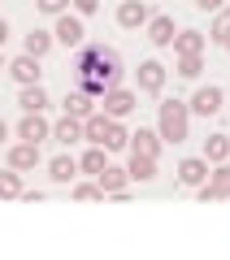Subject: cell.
I'll list each match as a JSON object with an SVG mask.
<instances>
[{
	"label": "cell",
	"mask_w": 230,
	"mask_h": 260,
	"mask_svg": "<svg viewBox=\"0 0 230 260\" xmlns=\"http://www.w3.org/2000/svg\"><path fill=\"white\" fill-rule=\"evenodd\" d=\"M52 39L56 44H65V48H74V52H78V48L87 44V26H83V18H78V13H56V26H52Z\"/></svg>",
	"instance_id": "obj_3"
},
{
	"label": "cell",
	"mask_w": 230,
	"mask_h": 260,
	"mask_svg": "<svg viewBox=\"0 0 230 260\" xmlns=\"http://www.w3.org/2000/svg\"><path fill=\"white\" fill-rule=\"evenodd\" d=\"M204 160H209V165L230 160V135H209V139H204Z\"/></svg>",
	"instance_id": "obj_24"
},
{
	"label": "cell",
	"mask_w": 230,
	"mask_h": 260,
	"mask_svg": "<svg viewBox=\"0 0 230 260\" xmlns=\"http://www.w3.org/2000/svg\"><path fill=\"white\" fill-rule=\"evenodd\" d=\"M52 44H56V39H52V30H31V35H26V56H39V61H44V56L48 52H52Z\"/></svg>",
	"instance_id": "obj_25"
},
{
	"label": "cell",
	"mask_w": 230,
	"mask_h": 260,
	"mask_svg": "<svg viewBox=\"0 0 230 260\" xmlns=\"http://www.w3.org/2000/svg\"><path fill=\"white\" fill-rule=\"evenodd\" d=\"M221 48H226V52H230V39H226V44H221Z\"/></svg>",
	"instance_id": "obj_37"
},
{
	"label": "cell",
	"mask_w": 230,
	"mask_h": 260,
	"mask_svg": "<svg viewBox=\"0 0 230 260\" xmlns=\"http://www.w3.org/2000/svg\"><path fill=\"white\" fill-rule=\"evenodd\" d=\"M35 9H39V13H48V18H56V13L70 9V0H35Z\"/></svg>",
	"instance_id": "obj_31"
},
{
	"label": "cell",
	"mask_w": 230,
	"mask_h": 260,
	"mask_svg": "<svg viewBox=\"0 0 230 260\" xmlns=\"http://www.w3.org/2000/svg\"><path fill=\"white\" fill-rule=\"evenodd\" d=\"M18 139H22V143H44V139H52V121H48L44 113H22Z\"/></svg>",
	"instance_id": "obj_8"
},
{
	"label": "cell",
	"mask_w": 230,
	"mask_h": 260,
	"mask_svg": "<svg viewBox=\"0 0 230 260\" xmlns=\"http://www.w3.org/2000/svg\"><path fill=\"white\" fill-rule=\"evenodd\" d=\"M5 160H9V169H18V174H26V169H35L39 165V160H44V156H39V143H13V148H9V156H5Z\"/></svg>",
	"instance_id": "obj_11"
},
{
	"label": "cell",
	"mask_w": 230,
	"mask_h": 260,
	"mask_svg": "<svg viewBox=\"0 0 230 260\" xmlns=\"http://www.w3.org/2000/svg\"><path fill=\"white\" fill-rule=\"evenodd\" d=\"M109 121H113V117H104L100 109H96L92 117L83 121V139L92 143V148H100V143H104V135H109Z\"/></svg>",
	"instance_id": "obj_21"
},
{
	"label": "cell",
	"mask_w": 230,
	"mask_h": 260,
	"mask_svg": "<svg viewBox=\"0 0 230 260\" xmlns=\"http://www.w3.org/2000/svg\"><path fill=\"white\" fill-rule=\"evenodd\" d=\"M5 70H9V74L18 78L22 87H35V83H39V74H44V70H39V56H26V52H22V56H13V61L5 65Z\"/></svg>",
	"instance_id": "obj_12"
},
{
	"label": "cell",
	"mask_w": 230,
	"mask_h": 260,
	"mask_svg": "<svg viewBox=\"0 0 230 260\" xmlns=\"http://www.w3.org/2000/svg\"><path fill=\"white\" fill-rule=\"evenodd\" d=\"M100 148H104V152H122V148H130V130L122 126V121H109V135H104Z\"/></svg>",
	"instance_id": "obj_27"
},
{
	"label": "cell",
	"mask_w": 230,
	"mask_h": 260,
	"mask_svg": "<svg viewBox=\"0 0 230 260\" xmlns=\"http://www.w3.org/2000/svg\"><path fill=\"white\" fill-rule=\"evenodd\" d=\"M122 52L109 44H83L78 48V56H74V87L87 95H96L100 100L104 91H113V87H122Z\"/></svg>",
	"instance_id": "obj_1"
},
{
	"label": "cell",
	"mask_w": 230,
	"mask_h": 260,
	"mask_svg": "<svg viewBox=\"0 0 230 260\" xmlns=\"http://www.w3.org/2000/svg\"><path fill=\"white\" fill-rule=\"evenodd\" d=\"M74 5V13H78V18H92L96 9H100V0H70Z\"/></svg>",
	"instance_id": "obj_32"
},
{
	"label": "cell",
	"mask_w": 230,
	"mask_h": 260,
	"mask_svg": "<svg viewBox=\"0 0 230 260\" xmlns=\"http://www.w3.org/2000/svg\"><path fill=\"white\" fill-rule=\"evenodd\" d=\"M204 13H217V9H226V0H195Z\"/></svg>",
	"instance_id": "obj_33"
},
{
	"label": "cell",
	"mask_w": 230,
	"mask_h": 260,
	"mask_svg": "<svg viewBox=\"0 0 230 260\" xmlns=\"http://www.w3.org/2000/svg\"><path fill=\"white\" fill-rule=\"evenodd\" d=\"M135 104H139V95L126 91V87H113V91L100 95V113H104V117H113V121H122L126 113H135Z\"/></svg>",
	"instance_id": "obj_5"
},
{
	"label": "cell",
	"mask_w": 230,
	"mask_h": 260,
	"mask_svg": "<svg viewBox=\"0 0 230 260\" xmlns=\"http://www.w3.org/2000/svg\"><path fill=\"white\" fill-rule=\"evenodd\" d=\"M52 139L61 143V148H74V143L83 139V121H78V117H61V121H52Z\"/></svg>",
	"instance_id": "obj_19"
},
{
	"label": "cell",
	"mask_w": 230,
	"mask_h": 260,
	"mask_svg": "<svg viewBox=\"0 0 230 260\" xmlns=\"http://www.w3.org/2000/svg\"><path fill=\"white\" fill-rule=\"evenodd\" d=\"M5 39H9V22L0 18V48H5Z\"/></svg>",
	"instance_id": "obj_34"
},
{
	"label": "cell",
	"mask_w": 230,
	"mask_h": 260,
	"mask_svg": "<svg viewBox=\"0 0 230 260\" xmlns=\"http://www.w3.org/2000/svg\"><path fill=\"white\" fill-rule=\"evenodd\" d=\"M204 44H209V35H200V30H178L174 35V56H204Z\"/></svg>",
	"instance_id": "obj_15"
},
{
	"label": "cell",
	"mask_w": 230,
	"mask_h": 260,
	"mask_svg": "<svg viewBox=\"0 0 230 260\" xmlns=\"http://www.w3.org/2000/svg\"><path fill=\"white\" fill-rule=\"evenodd\" d=\"M92 113H96V95L78 91V87H74V91L65 95V117H78V121H87Z\"/></svg>",
	"instance_id": "obj_17"
},
{
	"label": "cell",
	"mask_w": 230,
	"mask_h": 260,
	"mask_svg": "<svg viewBox=\"0 0 230 260\" xmlns=\"http://www.w3.org/2000/svg\"><path fill=\"white\" fill-rule=\"evenodd\" d=\"M152 22V5L148 0H122L118 5V26L122 30H143Z\"/></svg>",
	"instance_id": "obj_6"
},
{
	"label": "cell",
	"mask_w": 230,
	"mask_h": 260,
	"mask_svg": "<svg viewBox=\"0 0 230 260\" xmlns=\"http://www.w3.org/2000/svg\"><path fill=\"white\" fill-rule=\"evenodd\" d=\"M161 148H165V139H161L157 130H148V126H139L130 135V152H139V156H161Z\"/></svg>",
	"instance_id": "obj_14"
},
{
	"label": "cell",
	"mask_w": 230,
	"mask_h": 260,
	"mask_svg": "<svg viewBox=\"0 0 230 260\" xmlns=\"http://www.w3.org/2000/svg\"><path fill=\"white\" fill-rule=\"evenodd\" d=\"M174 18H165V13H152V22H148V39H152V44L157 48H169L174 44Z\"/></svg>",
	"instance_id": "obj_16"
},
{
	"label": "cell",
	"mask_w": 230,
	"mask_h": 260,
	"mask_svg": "<svg viewBox=\"0 0 230 260\" xmlns=\"http://www.w3.org/2000/svg\"><path fill=\"white\" fill-rule=\"evenodd\" d=\"M104 165H109V152H104V148H87L83 156H78V174L100 178V174H104Z\"/></svg>",
	"instance_id": "obj_23"
},
{
	"label": "cell",
	"mask_w": 230,
	"mask_h": 260,
	"mask_svg": "<svg viewBox=\"0 0 230 260\" xmlns=\"http://www.w3.org/2000/svg\"><path fill=\"white\" fill-rule=\"evenodd\" d=\"M200 70H204V56H178V65H174L178 78H200Z\"/></svg>",
	"instance_id": "obj_30"
},
{
	"label": "cell",
	"mask_w": 230,
	"mask_h": 260,
	"mask_svg": "<svg viewBox=\"0 0 230 260\" xmlns=\"http://www.w3.org/2000/svg\"><path fill=\"white\" fill-rule=\"evenodd\" d=\"M221 104H226V91H221L217 83H209V87H200V91L187 100V109L191 113H200V117H217L221 113Z\"/></svg>",
	"instance_id": "obj_7"
},
{
	"label": "cell",
	"mask_w": 230,
	"mask_h": 260,
	"mask_svg": "<svg viewBox=\"0 0 230 260\" xmlns=\"http://www.w3.org/2000/svg\"><path fill=\"white\" fill-rule=\"evenodd\" d=\"M195 195H200L204 204H209V200H230V160L213 165V169H209V182L195 186Z\"/></svg>",
	"instance_id": "obj_4"
},
{
	"label": "cell",
	"mask_w": 230,
	"mask_h": 260,
	"mask_svg": "<svg viewBox=\"0 0 230 260\" xmlns=\"http://www.w3.org/2000/svg\"><path fill=\"white\" fill-rule=\"evenodd\" d=\"M18 109L22 113H44L48 109V91H44V87H22V91H18Z\"/></svg>",
	"instance_id": "obj_22"
},
{
	"label": "cell",
	"mask_w": 230,
	"mask_h": 260,
	"mask_svg": "<svg viewBox=\"0 0 230 260\" xmlns=\"http://www.w3.org/2000/svg\"><path fill=\"white\" fill-rule=\"evenodd\" d=\"M135 78H139V91L143 95H161L165 91V65L161 61H139Z\"/></svg>",
	"instance_id": "obj_9"
},
{
	"label": "cell",
	"mask_w": 230,
	"mask_h": 260,
	"mask_svg": "<svg viewBox=\"0 0 230 260\" xmlns=\"http://www.w3.org/2000/svg\"><path fill=\"white\" fill-rule=\"evenodd\" d=\"M22 174L18 169H0V200H22Z\"/></svg>",
	"instance_id": "obj_26"
},
{
	"label": "cell",
	"mask_w": 230,
	"mask_h": 260,
	"mask_svg": "<svg viewBox=\"0 0 230 260\" xmlns=\"http://www.w3.org/2000/svg\"><path fill=\"white\" fill-rule=\"evenodd\" d=\"M209 39L213 44H226L230 39V9H217V18H213V26H209Z\"/></svg>",
	"instance_id": "obj_28"
},
{
	"label": "cell",
	"mask_w": 230,
	"mask_h": 260,
	"mask_svg": "<svg viewBox=\"0 0 230 260\" xmlns=\"http://www.w3.org/2000/svg\"><path fill=\"white\" fill-rule=\"evenodd\" d=\"M209 160H204V156H187L183 160V165H178V182H183V186H200V182H209Z\"/></svg>",
	"instance_id": "obj_13"
},
{
	"label": "cell",
	"mask_w": 230,
	"mask_h": 260,
	"mask_svg": "<svg viewBox=\"0 0 230 260\" xmlns=\"http://www.w3.org/2000/svg\"><path fill=\"white\" fill-rule=\"evenodd\" d=\"M96 182H100V191L104 195H118V191H130V174L122 165H104V174L96 178Z\"/></svg>",
	"instance_id": "obj_18"
},
{
	"label": "cell",
	"mask_w": 230,
	"mask_h": 260,
	"mask_svg": "<svg viewBox=\"0 0 230 260\" xmlns=\"http://www.w3.org/2000/svg\"><path fill=\"white\" fill-rule=\"evenodd\" d=\"M5 139H9V126H5V117H0V143H5Z\"/></svg>",
	"instance_id": "obj_35"
},
{
	"label": "cell",
	"mask_w": 230,
	"mask_h": 260,
	"mask_svg": "<svg viewBox=\"0 0 230 260\" xmlns=\"http://www.w3.org/2000/svg\"><path fill=\"white\" fill-rule=\"evenodd\" d=\"M70 195L78 200V204H92V200H104L100 182H74V186H70Z\"/></svg>",
	"instance_id": "obj_29"
},
{
	"label": "cell",
	"mask_w": 230,
	"mask_h": 260,
	"mask_svg": "<svg viewBox=\"0 0 230 260\" xmlns=\"http://www.w3.org/2000/svg\"><path fill=\"white\" fill-rule=\"evenodd\" d=\"M0 70H5V52H0Z\"/></svg>",
	"instance_id": "obj_36"
},
{
	"label": "cell",
	"mask_w": 230,
	"mask_h": 260,
	"mask_svg": "<svg viewBox=\"0 0 230 260\" xmlns=\"http://www.w3.org/2000/svg\"><path fill=\"white\" fill-rule=\"evenodd\" d=\"M48 174H52L56 186H74V182H78V156H70V152L52 156V160H48Z\"/></svg>",
	"instance_id": "obj_10"
},
{
	"label": "cell",
	"mask_w": 230,
	"mask_h": 260,
	"mask_svg": "<svg viewBox=\"0 0 230 260\" xmlns=\"http://www.w3.org/2000/svg\"><path fill=\"white\" fill-rule=\"evenodd\" d=\"M191 130V109L183 100H161L157 104V135L165 143H183Z\"/></svg>",
	"instance_id": "obj_2"
},
{
	"label": "cell",
	"mask_w": 230,
	"mask_h": 260,
	"mask_svg": "<svg viewBox=\"0 0 230 260\" xmlns=\"http://www.w3.org/2000/svg\"><path fill=\"white\" fill-rule=\"evenodd\" d=\"M126 174H130V182H152V178H157V156H139V152H130Z\"/></svg>",
	"instance_id": "obj_20"
}]
</instances>
